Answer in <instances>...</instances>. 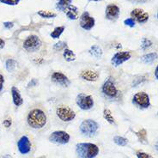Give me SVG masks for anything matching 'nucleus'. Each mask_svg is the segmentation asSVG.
I'll return each instance as SVG.
<instances>
[{"instance_id":"1a4fd4ad","label":"nucleus","mask_w":158,"mask_h":158,"mask_svg":"<svg viewBox=\"0 0 158 158\" xmlns=\"http://www.w3.org/2000/svg\"><path fill=\"white\" fill-rule=\"evenodd\" d=\"M49 140L57 144H65L70 141V135L64 131H57L50 135Z\"/></svg>"},{"instance_id":"393cba45","label":"nucleus","mask_w":158,"mask_h":158,"mask_svg":"<svg viewBox=\"0 0 158 158\" xmlns=\"http://www.w3.org/2000/svg\"><path fill=\"white\" fill-rule=\"evenodd\" d=\"M38 15H39L40 17H42V18H54L57 16L56 15V13L54 12H52L49 11V10H40L38 11Z\"/></svg>"},{"instance_id":"2eb2a0df","label":"nucleus","mask_w":158,"mask_h":158,"mask_svg":"<svg viewBox=\"0 0 158 158\" xmlns=\"http://www.w3.org/2000/svg\"><path fill=\"white\" fill-rule=\"evenodd\" d=\"M120 14V10L116 4H109L107 5L105 11L106 18L111 21H115L118 18Z\"/></svg>"},{"instance_id":"412c9836","label":"nucleus","mask_w":158,"mask_h":158,"mask_svg":"<svg viewBox=\"0 0 158 158\" xmlns=\"http://www.w3.org/2000/svg\"><path fill=\"white\" fill-rule=\"evenodd\" d=\"M72 0H59L56 4V9L60 11H65L66 9L71 4Z\"/></svg>"},{"instance_id":"4468645a","label":"nucleus","mask_w":158,"mask_h":158,"mask_svg":"<svg viewBox=\"0 0 158 158\" xmlns=\"http://www.w3.org/2000/svg\"><path fill=\"white\" fill-rule=\"evenodd\" d=\"M131 16L139 23H145L150 17L149 14L141 9H134L131 12Z\"/></svg>"},{"instance_id":"6ab92c4d","label":"nucleus","mask_w":158,"mask_h":158,"mask_svg":"<svg viewBox=\"0 0 158 158\" xmlns=\"http://www.w3.org/2000/svg\"><path fill=\"white\" fill-rule=\"evenodd\" d=\"M157 59L158 54L156 52H149V53L143 55L142 58H141V60H142L143 63L144 64H152L156 59Z\"/></svg>"},{"instance_id":"7ed1b4c3","label":"nucleus","mask_w":158,"mask_h":158,"mask_svg":"<svg viewBox=\"0 0 158 158\" xmlns=\"http://www.w3.org/2000/svg\"><path fill=\"white\" fill-rule=\"evenodd\" d=\"M102 92L103 95L108 99L114 100V99L118 98V95H119V91H118L117 85H116L113 77H109L103 83L102 86Z\"/></svg>"},{"instance_id":"f8f14e48","label":"nucleus","mask_w":158,"mask_h":158,"mask_svg":"<svg viewBox=\"0 0 158 158\" xmlns=\"http://www.w3.org/2000/svg\"><path fill=\"white\" fill-rule=\"evenodd\" d=\"M52 81L53 83L59 84L63 87H69L71 84V81L68 78L67 76H65L64 73L60 71H55L52 74L51 77Z\"/></svg>"},{"instance_id":"5701e85b","label":"nucleus","mask_w":158,"mask_h":158,"mask_svg":"<svg viewBox=\"0 0 158 158\" xmlns=\"http://www.w3.org/2000/svg\"><path fill=\"white\" fill-rule=\"evenodd\" d=\"M16 61L13 59H9L5 61V69L7 70L9 72H12L15 71V69L16 67Z\"/></svg>"},{"instance_id":"20e7f679","label":"nucleus","mask_w":158,"mask_h":158,"mask_svg":"<svg viewBox=\"0 0 158 158\" xmlns=\"http://www.w3.org/2000/svg\"><path fill=\"white\" fill-rule=\"evenodd\" d=\"M99 129L98 123L93 119H85L80 126L81 133L87 137H91L95 135Z\"/></svg>"},{"instance_id":"f704fd0d","label":"nucleus","mask_w":158,"mask_h":158,"mask_svg":"<svg viewBox=\"0 0 158 158\" xmlns=\"http://www.w3.org/2000/svg\"><path fill=\"white\" fill-rule=\"evenodd\" d=\"M37 83H38V80L35 78L32 79L31 81L28 83V88H30V87H34V86H36L37 85Z\"/></svg>"},{"instance_id":"9d476101","label":"nucleus","mask_w":158,"mask_h":158,"mask_svg":"<svg viewBox=\"0 0 158 158\" xmlns=\"http://www.w3.org/2000/svg\"><path fill=\"white\" fill-rule=\"evenodd\" d=\"M131 58V53L130 52H116L114 55L113 56V58L111 59V63H112V64L114 66L118 67L120 64H122L123 63L128 61Z\"/></svg>"},{"instance_id":"4c0bfd02","label":"nucleus","mask_w":158,"mask_h":158,"mask_svg":"<svg viewBox=\"0 0 158 158\" xmlns=\"http://www.w3.org/2000/svg\"><path fill=\"white\" fill-rule=\"evenodd\" d=\"M128 2H131L132 4H143L147 2L148 0H127Z\"/></svg>"},{"instance_id":"e433bc0d","label":"nucleus","mask_w":158,"mask_h":158,"mask_svg":"<svg viewBox=\"0 0 158 158\" xmlns=\"http://www.w3.org/2000/svg\"><path fill=\"white\" fill-rule=\"evenodd\" d=\"M4 76L2 75V74H0V92L3 90V88H4Z\"/></svg>"},{"instance_id":"37998d69","label":"nucleus","mask_w":158,"mask_h":158,"mask_svg":"<svg viewBox=\"0 0 158 158\" xmlns=\"http://www.w3.org/2000/svg\"><path fill=\"white\" fill-rule=\"evenodd\" d=\"M4 158H13V157L10 156H9V155H6V156H4Z\"/></svg>"},{"instance_id":"c9c22d12","label":"nucleus","mask_w":158,"mask_h":158,"mask_svg":"<svg viewBox=\"0 0 158 158\" xmlns=\"http://www.w3.org/2000/svg\"><path fill=\"white\" fill-rule=\"evenodd\" d=\"M3 124H4V126L6 128H9V127H10V126H11L12 124V121L10 118H7V119H5L4 122H3Z\"/></svg>"},{"instance_id":"39448f33","label":"nucleus","mask_w":158,"mask_h":158,"mask_svg":"<svg viewBox=\"0 0 158 158\" xmlns=\"http://www.w3.org/2000/svg\"><path fill=\"white\" fill-rule=\"evenodd\" d=\"M132 104L141 109H146L150 107V100L149 95L145 92H138L132 97Z\"/></svg>"},{"instance_id":"2f4dec72","label":"nucleus","mask_w":158,"mask_h":158,"mask_svg":"<svg viewBox=\"0 0 158 158\" xmlns=\"http://www.w3.org/2000/svg\"><path fill=\"white\" fill-rule=\"evenodd\" d=\"M20 0H0V3L4 4H7V5H17L19 4Z\"/></svg>"},{"instance_id":"6e6552de","label":"nucleus","mask_w":158,"mask_h":158,"mask_svg":"<svg viewBox=\"0 0 158 158\" xmlns=\"http://www.w3.org/2000/svg\"><path fill=\"white\" fill-rule=\"evenodd\" d=\"M41 47V40L39 37L35 35H31L24 40L23 48L29 52H34L39 50Z\"/></svg>"},{"instance_id":"a878e982","label":"nucleus","mask_w":158,"mask_h":158,"mask_svg":"<svg viewBox=\"0 0 158 158\" xmlns=\"http://www.w3.org/2000/svg\"><path fill=\"white\" fill-rule=\"evenodd\" d=\"M103 117H104V118H105L108 123H110V124H114V116L112 115V113H111V111L109 110V109H105V110L103 111Z\"/></svg>"},{"instance_id":"72a5a7b5","label":"nucleus","mask_w":158,"mask_h":158,"mask_svg":"<svg viewBox=\"0 0 158 158\" xmlns=\"http://www.w3.org/2000/svg\"><path fill=\"white\" fill-rule=\"evenodd\" d=\"M137 157L138 158H153L150 155L144 153V152H137Z\"/></svg>"},{"instance_id":"49530a36","label":"nucleus","mask_w":158,"mask_h":158,"mask_svg":"<svg viewBox=\"0 0 158 158\" xmlns=\"http://www.w3.org/2000/svg\"><path fill=\"white\" fill-rule=\"evenodd\" d=\"M157 18H158V12H157Z\"/></svg>"},{"instance_id":"dca6fc26","label":"nucleus","mask_w":158,"mask_h":158,"mask_svg":"<svg viewBox=\"0 0 158 158\" xmlns=\"http://www.w3.org/2000/svg\"><path fill=\"white\" fill-rule=\"evenodd\" d=\"M81 78L85 80V81H89V82H95L97 81L99 78V74L96 71H83L81 72L80 74Z\"/></svg>"},{"instance_id":"473e14b6","label":"nucleus","mask_w":158,"mask_h":158,"mask_svg":"<svg viewBox=\"0 0 158 158\" xmlns=\"http://www.w3.org/2000/svg\"><path fill=\"white\" fill-rule=\"evenodd\" d=\"M124 23H125V25L128 26V27L133 28V27H135V20L132 19L131 17H130V18H127V19L125 20L124 21Z\"/></svg>"},{"instance_id":"7c9ffc66","label":"nucleus","mask_w":158,"mask_h":158,"mask_svg":"<svg viewBox=\"0 0 158 158\" xmlns=\"http://www.w3.org/2000/svg\"><path fill=\"white\" fill-rule=\"evenodd\" d=\"M66 48V43L64 41H59L53 46V49L56 51H61V50H64Z\"/></svg>"},{"instance_id":"ea45409f","label":"nucleus","mask_w":158,"mask_h":158,"mask_svg":"<svg viewBox=\"0 0 158 158\" xmlns=\"http://www.w3.org/2000/svg\"><path fill=\"white\" fill-rule=\"evenodd\" d=\"M4 45H5V41H4L3 39H1V38H0V49L4 48Z\"/></svg>"},{"instance_id":"cd10ccee","label":"nucleus","mask_w":158,"mask_h":158,"mask_svg":"<svg viewBox=\"0 0 158 158\" xmlns=\"http://www.w3.org/2000/svg\"><path fill=\"white\" fill-rule=\"evenodd\" d=\"M114 141L116 144H118L119 146H126L128 143V140L127 138L120 137V136H115L114 138Z\"/></svg>"},{"instance_id":"0eeeda50","label":"nucleus","mask_w":158,"mask_h":158,"mask_svg":"<svg viewBox=\"0 0 158 158\" xmlns=\"http://www.w3.org/2000/svg\"><path fill=\"white\" fill-rule=\"evenodd\" d=\"M56 114L62 121L70 122L76 117V114L74 111L67 106H59L56 109Z\"/></svg>"},{"instance_id":"bb28decb","label":"nucleus","mask_w":158,"mask_h":158,"mask_svg":"<svg viewBox=\"0 0 158 158\" xmlns=\"http://www.w3.org/2000/svg\"><path fill=\"white\" fill-rule=\"evenodd\" d=\"M136 134L138 136V138L140 142H142L143 143H146L147 132L145 129H141L140 131H138V132H136Z\"/></svg>"},{"instance_id":"aec40b11","label":"nucleus","mask_w":158,"mask_h":158,"mask_svg":"<svg viewBox=\"0 0 158 158\" xmlns=\"http://www.w3.org/2000/svg\"><path fill=\"white\" fill-rule=\"evenodd\" d=\"M63 57L65 61L67 62H72V61H75L77 59V56L74 53V52L72 50H70L68 48H65L63 52Z\"/></svg>"},{"instance_id":"a18cd8bd","label":"nucleus","mask_w":158,"mask_h":158,"mask_svg":"<svg viewBox=\"0 0 158 158\" xmlns=\"http://www.w3.org/2000/svg\"><path fill=\"white\" fill-rule=\"evenodd\" d=\"M39 158H46V157H44V156H40V157H39Z\"/></svg>"},{"instance_id":"9b49d317","label":"nucleus","mask_w":158,"mask_h":158,"mask_svg":"<svg viewBox=\"0 0 158 158\" xmlns=\"http://www.w3.org/2000/svg\"><path fill=\"white\" fill-rule=\"evenodd\" d=\"M95 23V18L92 17L89 12L84 11L80 16V26L84 30H91L94 28Z\"/></svg>"},{"instance_id":"423d86ee","label":"nucleus","mask_w":158,"mask_h":158,"mask_svg":"<svg viewBox=\"0 0 158 158\" xmlns=\"http://www.w3.org/2000/svg\"><path fill=\"white\" fill-rule=\"evenodd\" d=\"M76 103L82 110H89L94 107V99L89 95L80 93L76 98Z\"/></svg>"},{"instance_id":"58836bf2","label":"nucleus","mask_w":158,"mask_h":158,"mask_svg":"<svg viewBox=\"0 0 158 158\" xmlns=\"http://www.w3.org/2000/svg\"><path fill=\"white\" fill-rule=\"evenodd\" d=\"M4 26L6 28L10 29V28H13V26H14V23H11V22H5V23H4Z\"/></svg>"},{"instance_id":"79ce46f5","label":"nucleus","mask_w":158,"mask_h":158,"mask_svg":"<svg viewBox=\"0 0 158 158\" xmlns=\"http://www.w3.org/2000/svg\"><path fill=\"white\" fill-rule=\"evenodd\" d=\"M155 148H156V150L158 151V142H156V143L155 144Z\"/></svg>"},{"instance_id":"f257e3e1","label":"nucleus","mask_w":158,"mask_h":158,"mask_svg":"<svg viewBox=\"0 0 158 158\" xmlns=\"http://www.w3.org/2000/svg\"><path fill=\"white\" fill-rule=\"evenodd\" d=\"M28 126L34 129H41L47 124V115L44 111L35 108L28 113L27 117Z\"/></svg>"},{"instance_id":"c85d7f7f","label":"nucleus","mask_w":158,"mask_h":158,"mask_svg":"<svg viewBox=\"0 0 158 158\" xmlns=\"http://www.w3.org/2000/svg\"><path fill=\"white\" fill-rule=\"evenodd\" d=\"M147 80L146 77L145 76H140V77H138L137 78L134 79L133 83H132V87H138V85H140L141 83H143V82H145Z\"/></svg>"},{"instance_id":"b1692460","label":"nucleus","mask_w":158,"mask_h":158,"mask_svg":"<svg viewBox=\"0 0 158 158\" xmlns=\"http://www.w3.org/2000/svg\"><path fill=\"white\" fill-rule=\"evenodd\" d=\"M64 30V26H60V27H57L53 29V31L50 34V36H51L52 39H59L60 35L63 34Z\"/></svg>"},{"instance_id":"c03bdc74","label":"nucleus","mask_w":158,"mask_h":158,"mask_svg":"<svg viewBox=\"0 0 158 158\" xmlns=\"http://www.w3.org/2000/svg\"><path fill=\"white\" fill-rule=\"evenodd\" d=\"M90 1H95V2H99V1H102V0H90Z\"/></svg>"},{"instance_id":"f3484780","label":"nucleus","mask_w":158,"mask_h":158,"mask_svg":"<svg viewBox=\"0 0 158 158\" xmlns=\"http://www.w3.org/2000/svg\"><path fill=\"white\" fill-rule=\"evenodd\" d=\"M11 95H12V101L13 103L16 107H20L23 105V99L21 95L19 89L16 87H12L11 88Z\"/></svg>"},{"instance_id":"4be33fe9","label":"nucleus","mask_w":158,"mask_h":158,"mask_svg":"<svg viewBox=\"0 0 158 158\" xmlns=\"http://www.w3.org/2000/svg\"><path fill=\"white\" fill-rule=\"evenodd\" d=\"M89 53H90L91 55L93 56V57H95L96 59H99V58H101L102 56V49L101 47H99L98 45H93L92 47L89 49Z\"/></svg>"},{"instance_id":"a211bd4d","label":"nucleus","mask_w":158,"mask_h":158,"mask_svg":"<svg viewBox=\"0 0 158 158\" xmlns=\"http://www.w3.org/2000/svg\"><path fill=\"white\" fill-rule=\"evenodd\" d=\"M64 12L66 13V16L70 20H77L78 18V9L74 5L71 4Z\"/></svg>"},{"instance_id":"a19ab883","label":"nucleus","mask_w":158,"mask_h":158,"mask_svg":"<svg viewBox=\"0 0 158 158\" xmlns=\"http://www.w3.org/2000/svg\"><path fill=\"white\" fill-rule=\"evenodd\" d=\"M155 77L156 80H158V65L156 68V70H155Z\"/></svg>"},{"instance_id":"ddd939ff","label":"nucleus","mask_w":158,"mask_h":158,"mask_svg":"<svg viewBox=\"0 0 158 158\" xmlns=\"http://www.w3.org/2000/svg\"><path fill=\"white\" fill-rule=\"evenodd\" d=\"M17 148L21 154L26 155L31 150V143L27 136H23L17 142Z\"/></svg>"},{"instance_id":"c756f323","label":"nucleus","mask_w":158,"mask_h":158,"mask_svg":"<svg viewBox=\"0 0 158 158\" xmlns=\"http://www.w3.org/2000/svg\"><path fill=\"white\" fill-rule=\"evenodd\" d=\"M152 46V41L150 40L147 39V38H143L141 42V48L142 50H146L148 48H150Z\"/></svg>"},{"instance_id":"f03ea898","label":"nucleus","mask_w":158,"mask_h":158,"mask_svg":"<svg viewBox=\"0 0 158 158\" xmlns=\"http://www.w3.org/2000/svg\"><path fill=\"white\" fill-rule=\"evenodd\" d=\"M79 158H95L99 153L98 146L91 143H79L76 146Z\"/></svg>"}]
</instances>
